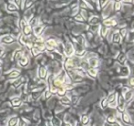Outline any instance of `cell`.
<instances>
[{
    "label": "cell",
    "instance_id": "cell-1",
    "mask_svg": "<svg viewBox=\"0 0 134 126\" xmlns=\"http://www.w3.org/2000/svg\"><path fill=\"white\" fill-rule=\"evenodd\" d=\"M79 63L80 61L75 59L74 58H67L64 61V69H66L67 72L73 71L77 67H79Z\"/></svg>",
    "mask_w": 134,
    "mask_h": 126
},
{
    "label": "cell",
    "instance_id": "cell-2",
    "mask_svg": "<svg viewBox=\"0 0 134 126\" xmlns=\"http://www.w3.org/2000/svg\"><path fill=\"white\" fill-rule=\"evenodd\" d=\"M58 41L54 38H49L45 41V46H46V50L49 51H53L56 47H57Z\"/></svg>",
    "mask_w": 134,
    "mask_h": 126
},
{
    "label": "cell",
    "instance_id": "cell-3",
    "mask_svg": "<svg viewBox=\"0 0 134 126\" xmlns=\"http://www.w3.org/2000/svg\"><path fill=\"white\" fill-rule=\"evenodd\" d=\"M64 55L68 58H72L74 55V48L71 42H66L64 45Z\"/></svg>",
    "mask_w": 134,
    "mask_h": 126
},
{
    "label": "cell",
    "instance_id": "cell-4",
    "mask_svg": "<svg viewBox=\"0 0 134 126\" xmlns=\"http://www.w3.org/2000/svg\"><path fill=\"white\" fill-rule=\"evenodd\" d=\"M73 48H74V54H75V56L78 59L79 58H83L86 54V50H85L84 47L80 46V45H78L76 43H75V46H73Z\"/></svg>",
    "mask_w": 134,
    "mask_h": 126
},
{
    "label": "cell",
    "instance_id": "cell-5",
    "mask_svg": "<svg viewBox=\"0 0 134 126\" xmlns=\"http://www.w3.org/2000/svg\"><path fill=\"white\" fill-rule=\"evenodd\" d=\"M117 102H118V110H119V112H124L125 111V107H126V102L123 99L122 95H119L118 98H117Z\"/></svg>",
    "mask_w": 134,
    "mask_h": 126
},
{
    "label": "cell",
    "instance_id": "cell-6",
    "mask_svg": "<svg viewBox=\"0 0 134 126\" xmlns=\"http://www.w3.org/2000/svg\"><path fill=\"white\" fill-rule=\"evenodd\" d=\"M87 62H88V64H89V67H90L91 69H96V68L100 65L99 59H97V57L88 58Z\"/></svg>",
    "mask_w": 134,
    "mask_h": 126
},
{
    "label": "cell",
    "instance_id": "cell-7",
    "mask_svg": "<svg viewBox=\"0 0 134 126\" xmlns=\"http://www.w3.org/2000/svg\"><path fill=\"white\" fill-rule=\"evenodd\" d=\"M48 75V69L45 66H40L38 69V77L40 80H45Z\"/></svg>",
    "mask_w": 134,
    "mask_h": 126
},
{
    "label": "cell",
    "instance_id": "cell-8",
    "mask_svg": "<svg viewBox=\"0 0 134 126\" xmlns=\"http://www.w3.org/2000/svg\"><path fill=\"white\" fill-rule=\"evenodd\" d=\"M45 29V26L42 25V24H39L38 26H36L35 27H33V33L36 38L41 37V34L43 33V31Z\"/></svg>",
    "mask_w": 134,
    "mask_h": 126
},
{
    "label": "cell",
    "instance_id": "cell-9",
    "mask_svg": "<svg viewBox=\"0 0 134 126\" xmlns=\"http://www.w3.org/2000/svg\"><path fill=\"white\" fill-rule=\"evenodd\" d=\"M134 97V90H128L127 92L123 95V99L126 103H130Z\"/></svg>",
    "mask_w": 134,
    "mask_h": 126
},
{
    "label": "cell",
    "instance_id": "cell-10",
    "mask_svg": "<svg viewBox=\"0 0 134 126\" xmlns=\"http://www.w3.org/2000/svg\"><path fill=\"white\" fill-rule=\"evenodd\" d=\"M104 26L106 27H116L118 25V21L116 18H107L103 21Z\"/></svg>",
    "mask_w": 134,
    "mask_h": 126
},
{
    "label": "cell",
    "instance_id": "cell-11",
    "mask_svg": "<svg viewBox=\"0 0 134 126\" xmlns=\"http://www.w3.org/2000/svg\"><path fill=\"white\" fill-rule=\"evenodd\" d=\"M14 41H15V39L10 35H7V36H4L0 38V42L3 44H6V45H10Z\"/></svg>",
    "mask_w": 134,
    "mask_h": 126
},
{
    "label": "cell",
    "instance_id": "cell-12",
    "mask_svg": "<svg viewBox=\"0 0 134 126\" xmlns=\"http://www.w3.org/2000/svg\"><path fill=\"white\" fill-rule=\"evenodd\" d=\"M68 76L71 77L72 80H73L74 82H81V81H83V77H81L79 74H77L74 70H73V71H71V72H68Z\"/></svg>",
    "mask_w": 134,
    "mask_h": 126
},
{
    "label": "cell",
    "instance_id": "cell-13",
    "mask_svg": "<svg viewBox=\"0 0 134 126\" xmlns=\"http://www.w3.org/2000/svg\"><path fill=\"white\" fill-rule=\"evenodd\" d=\"M100 22V18L97 16H91L88 19V23L91 26H97Z\"/></svg>",
    "mask_w": 134,
    "mask_h": 126
},
{
    "label": "cell",
    "instance_id": "cell-14",
    "mask_svg": "<svg viewBox=\"0 0 134 126\" xmlns=\"http://www.w3.org/2000/svg\"><path fill=\"white\" fill-rule=\"evenodd\" d=\"M85 40H86V39H85V38H84V36H82V35H78V36L76 37V38H75V43L84 48L85 45H86V41H85Z\"/></svg>",
    "mask_w": 134,
    "mask_h": 126
},
{
    "label": "cell",
    "instance_id": "cell-15",
    "mask_svg": "<svg viewBox=\"0 0 134 126\" xmlns=\"http://www.w3.org/2000/svg\"><path fill=\"white\" fill-rule=\"evenodd\" d=\"M33 46L35 48H37L39 50L40 52H43V51H45L46 50V46H45V42L43 41H38V42H35L34 45Z\"/></svg>",
    "mask_w": 134,
    "mask_h": 126
},
{
    "label": "cell",
    "instance_id": "cell-16",
    "mask_svg": "<svg viewBox=\"0 0 134 126\" xmlns=\"http://www.w3.org/2000/svg\"><path fill=\"white\" fill-rule=\"evenodd\" d=\"M121 120L122 122L125 123V124H130L131 123V118H130V114L127 112V111H124L121 114Z\"/></svg>",
    "mask_w": 134,
    "mask_h": 126
},
{
    "label": "cell",
    "instance_id": "cell-17",
    "mask_svg": "<svg viewBox=\"0 0 134 126\" xmlns=\"http://www.w3.org/2000/svg\"><path fill=\"white\" fill-rule=\"evenodd\" d=\"M18 63H19V66H21V67H27L29 65V58L27 56H22V57L19 59V60H18Z\"/></svg>",
    "mask_w": 134,
    "mask_h": 126
},
{
    "label": "cell",
    "instance_id": "cell-18",
    "mask_svg": "<svg viewBox=\"0 0 134 126\" xmlns=\"http://www.w3.org/2000/svg\"><path fill=\"white\" fill-rule=\"evenodd\" d=\"M130 73V68L128 66H123L120 68V76L121 77H127L129 76Z\"/></svg>",
    "mask_w": 134,
    "mask_h": 126
},
{
    "label": "cell",
    "instance_id": "cell-19",
    "mask_svg": "<svg viewBox=\"0 0 134 126\" xmlns=\"http://www.w3.org/2000/svg\"><path fill=\"white\" fill-rule=\"evenodd\" d=\"M22 30V34L25 36V37H27V38H29L30 36L31 35V32H32V28H31L30 26H29V24H28L27 26H25V27L21 29Z\"/></svg>",
    "mask_w": 134,
    "mask_h": 126
},
{
    "label": "cell",
    "instance_id": "cell-20",
    "mask_svg": "<svg viewBox=\"0 0 134 126\" xmlns=\"http://www.w3.org/2000/svg\"><path fill=\"white\" fill-rule=\"evenodd\" d=\"M60 102H61L62 106L63 105V106H68L71 104V99H70V97L66 95L64 97H62L61 99H60Z\"/></svg>",
    "mask_w": 134,
    "mask_h": 126
},
{
    "label": "cell",
    "instance_id": "cell-21",
    "mask_svg": "<svg viewBox=\"0 0 134 126\" xmlns=\"http://www.w3.org/2000/svg\"><path fill=\"white\" fill-rule=\"evenodd\" d=\"M86 74H87L89 77H91V78H93V79H95V78L97 76V74H98V69H91V68H90V69L86 71Z\"/></svg>",
    "mask_w": 134,
    "mask_h": 126
},
{
    "label": "cell",
    "instance_id": "cell-22",
    "mask_svg": "<svg viewBox=\"0 0 134 126\" xmlns=\"http://www.w3.org/2000/svg\"><path fill=\"white\" fill-rule=\"evenodd\" d=\"M28 24H29V26H30L31 28H32V27H35L36 26L39 25V19L37 18V17H31V19H29Z\"/></svg>",
    "mask_w": 134,
    "mask_h": 126
},
{
    "label": "cell",
    "instance_id": "cell-23",
    "mask_svg": "<svg viewBox=\"0 0 134 126\" xmlns=\"http://www.w3.org/2000/svg\"><path fill=\"white\" fill-rule=\"evenodd\" d=\"M21 103H22V100H21V98H19V97H14V98H12L11 104L14 106V107H18V106H19Z\"/></svg>",
    "mask_w": 134,
    "mask_h": 126
},
{
    "label": "cell",
    "instance_id": "cell-24",
    "mask_svg": "<svg viewBox=\"0 0 134 126\" xmlns=\"http://www.w3.org/2000/svg\"><path fill=\"white\" fill-rule=\"evenodd\" d=\"M56 94H57V96H59L60 98H62V97H64V96H66L67 92H66V90H65L64 87H63V86H62V87H60V88L57 89V92H56Z\"/></svg>",
    "mask_w": 134,
    "mask_h": 126
},
{
    "label": "cell",
    "instance_id": "cell-25",
    "mask_svg": "<svg viewBox=\"0 0 134 126\" xmlns=\"http://www.w3.org/2000/svg\"><path fill=\"white\" fill-rule=\"evenodd\" d=\"M120 39H121V37H120L119 32V31H116L115 33L113 34V36H112L111 41L113 42V43H119V42L120 41Z\"/></svg>",
    "mask_w": 134,
    "mask_h": 126
},
{
    "label": "cell",
    "instance_id": "cell-26",
    "mask_svg": "<svg viewBox=\"0 0 134 126\" xmlns=\"http://www.w3.org/2000/svg\"><path fill=\"white\" fill-rule=\"evenodd\" d=\"M19 9V8L17 7V5L14 3V2H10L9 4H8L7 6V10L9 12H14V11H17Z\"/></svg>",
    "mask_w": 134,
    "mask_h": 126
},
{
    "label": "cell",
    "instance_id": "cell-27",
    "mask_svg": "<svg viewBox=\"0 0 134 126\" xmlns=\"http://www.w3.org/2000/svg\"><path fill=\"white\" fill-rule=\"evenodd\" d=\"M108 28L107 27H106L105 26H103V27H100L99 28V34L100 36H101V38H106L107 36V33H108Z\"/></svg>",
    "mask_w": 134,
    "mask_h": 126
},
{
    "label": "cell",
    "instance_id": "cell-28",
    "mask_svg": "<svg viewBox=\"0 0 134 126\" xmlns=\"http://www.w3.org/2000/svg\"><path fill=\"white\" fill-rule=\"evenodd\" d=\"M89 122H90V118H89V116H88V115L83 114L82 116H81V121H80V122L84 126L87 125L88 123H89Z\"/></svg>",
    "mask_w": 134,
    "mask_h": 126
},
{
    "label": "cell",
    "instance_id": "cell-29",
    "mask_svg": "<svg viewBox=\"0 0 134 126\" xmlns=\"http://www.w3.org/2000/svg\"><path fill=\"white\" fill-rule=\"evenodd\" d=\"M55 50H56V52H57V53L61 54V55L64 54V46L62 45V43H61V42H58L57 47H56Z\"/></svg>",
    "mask_w": 134,
    "mask_h": 126
},
{
    "label": "cell",
    "instance_id": "cell-30",
    "mask_svg": "<svg viewBox=\"0 0 134 126\" xmlns=\"http://www.w3.org/2000/svg\"><path fill=\"white\" fill-rule=\"evenodd\" d=\"M116 122H117V120H116L115 114H109L107 116V124L112 125V124L115 123Z\"/></svg>",
    "mask_w": 134,
    "mask_h": 126
},
{
    "label": "cell",
    "instance_id": "cell-31",
    "mask_svg": "<svg viewBox=\"0 0 134 126\" xmlns=\"http://www.w3.org/2000/svg\"><path fill=\"white\" fill-rule=\"evenodd\" d=\"M19 75H20V72H19L18 69H13L11 72L9 73V75H8V77H9V79H18V78H19Z\"/></svg>",
    "mask_w": 134,
    "mask_h": 126
},
{
    "label": "cell",
    "instance_id": "cell-32",
    "mask_svg": "<svg viewBox=\"0 0 134 126\" xmlns=\"http://www.w3.org/2000/svg\"><path fill=\"white\" fill-rule=\"evenodd\" d=\"M22 82H23V78H18V79L14 80V82H13V87L15 89L19 88V87L21 86Z\"/></svg>",
    "mask_w": 134,
    "mask_h": 126
},
{
    "label": "cell",
    "instance_id": "cell-33",
    "mask_svg": "<svg viewBox=\"0 0 134 126\" xmlns=\"http://www.w3.org/2000/svg\"><path fill=\"white\" fill-rule=\"evenodd\" d=\"M19 122V118L17 116H14L12 118L9 119L8 121V126H16Z\"/></svg>",
    "mask_w": 134,
    "mask_h": 126
},
{
    "label": "cell",
    "instance_id": "cell-34",
    "mask_svg": "<svg viewBox=\"0 0 134 126\" xmlns=\"http://www.w3.org/2000/svg\"><path fill=\"white\" fill-rule=\"evenodd\" d=\"M23 56V51L21 50H16L15 53H14V56H13V59H16V60H19L20 58Z\"/></svg>",
    "mask_w": 134,
    "mask_h": 126
},
{
    "label": "cell",
    "instance_id": "cell-35",
    "mask_svg": "<svg viewBox=\"0 0 134 126\" xmlns=\"http://www.w3.org/2000/svg\"><path fill=\"white\" fill-rule=\"evenodd\" d=\"M113 8H114V10L115 11H119L121 8H122V3L121 1H115L113 2Z\"/></svg>",
    "mask_w": 134,
    "mask_h": 126
},
{
    "label": "cell",
    "instance_id": "cell-36",
    "mask_svg": "<svg viewBox=\"0 0 134 126\" xmlns=\"http://www.w3.org/2000/svg\"><path fill=\"white\" fill-rule=\"evenodd\" d=\"M100 106H101V108H102L103 110H106V109L108 107V101H107V97H106V98H103V99L101 100V101H100Z\"/></svg>",
    "mask_w": 134,
    "mask_h": 126
},
{
    "label": "cell",
    "instance_id": "cell-37",
    "mask_svg": "<svg viewBox=\"0 0 134 126\" xmlns=\"http://www.w3.org/2000/svg\"><path fill=\"white\" fill-rule=\"evenodd\" d=\"M117 97H118V95H117V93H116V92H112V93H110L109 96L107 97L108 103H110V102H112V101H116V100H117Z\"/></svg>",
    "mask_w": 134,
    "mask_h": 126
},
{
    "label": "cell",
    "instance_id": "cell-38",
    "mask_svg": "<svg viewBox=\"0 0 134 126\" xmlns=\"http://www.w3.org/2000/svg\"><path fill=\"white\" fill-rule=\"evenodd\" d=\"M127 59V56L125 55L124 53H120L119 54V56H118V61L120 62V63H124Z\"/></svg>",
    "mask_w": 134,
    "mask_h": 126
},
{
    "label": "cell",
    "instance_id": "cell-39",
    "mask_svg": "<svg viewBox=\"0 0 134 126\" xmlns=\"http://www.w3.org/2000/svg\"><path fill=\"white\" fill-rule=\"evenodd\" d=\"M70 99H71V103H73V105H76L79 101V97L76 95H73L72 97H70Z\"/></svg>",
    "mask_w": 134,
    "mask_h": 126
},
{
    "label": "cell",
    "instance_id": "cell-40",
    "mask_svg": "<svg viewBox=\"0 0 134 126\" xmlns=\"http://www.w3.org/2000/svg\"><path fill=\"white\" fill-rule=\"evenodd\" d=\"M119 32V34H120V37H121V38H126L127 34H128V29H127L126 27H122Z\"/></svg>",
    "mask_w": 134,
    "mask_h": 126
},
{
    "label": "cell",
    "instance_id": "cell-41",
    "mask_svg": "<svg viewBox=\"0 0 134 126\" xmlns=\"http://www.w3.org/2000/svg\"><path fill=\"white\" fill-rule=\"evenodd\" d=\"M52 56H53L54 59H56L57 61H62V59H63L62 56L61 54L57 53V52H55V53H52Z\"/></svg>",
    "mask_w": 134,
    "mask_h": 126
},
{
    "label": "cell",
    "instance_id": "cell-42",
    "mask_svg": "<svg viewBox=\"0 0 134 126\" xmlns=\"http://www.w3.org/2000/svg\"><path fill=\"white\" fill-rule=\"evenodd\" d=\"M109 3H110L109 1H98V4H99L100 8H106Z\"/></svg>",
    "mask_w": 134,
    "mask_h": 126
},
{
    "label": "cell",
    "instance_id": "cell-43",
    "mask_svg": "<svg viewBox=\"0 0 134 126\" xmlns=\"http://www.w3.org/2000/svg\"><path fill=\"white\" fill-rule=\"evenodd\" d=\"M74 19H75V21H77V22H79V23H84V17H82V16L78 13L75 17H74Z\"/></svg>",
    "mask_w": 134,
    "mask_h": 126
},
{
    "label": "cell",
    "instance_id": "cell-44",
    "mask_svg": "<svg viewBox=\"0 0 134 126\" xmlns=\"http://www.w3.org/2000/svg\"><path fill=\"white\" fill-rule=\"evenodd\" d=\"M31 54H32V56H34V57H36V56H38L39 54L41 53L40 51H39V50L37 49V48H35L34 46L32 47L31 49Z\"/></svg>",
    "mask_w": 134,
    "mask_h": 126
},
{
    "label": "cell",
    "instance_id": "cell-45",
    "mask_svg": "<svg viewBox=\"0 0 134 126\" xmlns=\"http://www.w3.org/2000/svg\"><path fill=\"white\" fill-rule=\"evenodd\" d=\"M52 125L53 126H61V124H62L61 120L58 118H52Z\"/></svg>",
    "mask_w": 134,
    "mask_h": 126
},
{
    "label": "cell",
    "instance_id": "cell-46",
    "mask_svg": "<svg viewBox=\"0 0 134 126\" xmlns=\"http://www.w3.org/2000/svg\"><path fill=\"white\" fill-rule=\"evenodd\" d=\"M79 4L80 5H78V7H80L81 9H84V10H86V9L88 8L87 4H86V1H80Z\"/></svg>",
    "mask_w": 134,
    "mask_h": 126
},
{
    "label": "cell",
    "instance_id": "cell-47",
    "mask_svg": "<svg viewBox=\"0 0 134 126\" xmlns=\"http://www.w3.org/2000/svg\"><path fill=\"white\" fill-rule=\"evenodd\" d=\"M49 91H50V92L52 94H56V92H57V88H56L55 86H53L52 84H50V85H49Z\"/></svg>",
    "mask_w": 134,
    "mask_h": 126
},
{
    "label": "cell",
    "instance_id": "cell-48",
    "mask_svg": "<svg viewBox=\"0 0 134 126\" xmlns=\"http://www.w3.org/2000/svg\"><path fill=\"white\" fill-rule=\"evenodd\" d=\"M24 4L25 5L23 6V8H25V9H29V8L32 6L33 2H32V1H24Z\"/></svg>",
    "mask_w": 134,
    "mask_h": 126
},
{
    "label": "cell",
    "instance_id": "cell-49",
    "mask_svg": "<svg viewBox=\"0 0 134 126\" xmlns=\"http://www.w3.org/2000/svg\"><path fill=\"white\" fill-rule=\"evenodd\" d=\"M28 25V21L26 20V19H21L20 21H19V27L22 29L25 26H27Z\"/></svg>",
    "mask_w": 134,
    "mask_h": 126
},
{
    "label": "cell",
    "instance_id": "cell-50",
    "mask_svg": "<svg viewBox=\"0 0 134 126\" xmlns=\"http://www.w3.org/2000/svg\"><path fill=\"white\" fill-rule=\"evenodd\" d=\"M83 17H84V19L85 20V19H87V12H86V10H84V9H81L80 10V13H79Z\"/></svg>",
    "mask_w": 134,
    "mask_h": 126
},
{
    "label": "cell",
    "instance_id": "cell-51",
    "mask_svg": "<svg viewBox=\"0 0 134 126\" xmlns=\"http://www.w3.org/2000/svg\"><path fill=\"white\" fill-rule=\"evenodd\" d=\"M52 93L50 92V91L49 90H47V91H45V92H44V97H45V99L48 100V99H50L51 97H52Z\"/></svg>",
    "mask_w": 134,
    "mask_h": 126
},
{
    "label": "cell",
    "instance_id": "cell-52",
    "mask_svg": "<svg viewBox=\"0 0 134 126\" xmlns=\"http://www.w3.org/2000/svg\"><path fill=\"white\" fill-rule=\"evenodd\" d=\"M5 52H6V50H5L4 47L0 46V58H2L3 56H4Z\"/></svg>",
    "mask_w": 134,
    "mask_h": 126
},
{
    "label": "cell",
    "instance_id": "cell-53",
    "mask_svg": "<svg viewBox=\"0 0 134 126\" xmlns=\"http://www.w3.org/2000/svg\"><path fill=\"white\" fill-rule=\"evenodd\" d=\"M129 85L130 87H134V77H131L129 80Z\"/></svg>",
    "mask_w": 134,
    "mask_h": 126
},
{
    "label": "cell",
    "instance_id": "cell-54",
    "mask_svg": "<svg viewBox=\"0 0 134 126\" xmlns=\"http://www.w3.org/2000/svg\"><path fill=\"white\" fill-rule=\"evenodd\" d=\"M19 126H28L27 122H24V121H20V122H19Z\"/></svg>",
    "mask_w": 134,
    "mask_h": 126
},
{
    "label": "cell",
    "instance_id": "cell-55",
    "mask_svg": "<svg viewBox=\"0 0 134 126\" xmlns=\"http://www.w3.org/2000/svg\"><path fill=\"white\" fill-rule=\"evenodd\" d=\"M61 126H72V125H70L69 123H67V122H62Z\"/></svg>",
    "mask_w": 134,
    "mask_h": 126
},
{
    "label": "cell",
    "instance_id": "cell-56",
    "mask_svg": "<svg viewBox=\"0 0 134 126\" xmlns=\"http://www.w3.org/2000/svg\"><path fill=\"white\" fill-rule=\"evenodd\" d=\"M112 126H121V124H120L119 122H116L115 123H113V124H112Z\"/></svg>",
    "mask_w": 134,
    "mask_h": 126
},
{
    "label": "cell",
    "instance_id": "cell-57",
    "mask_svg": "<svg viewBox=\"0 0 134 126\" xmlns=\"http://www.w3.org/2000/svg\"><path fill=\"white\" fill-rule=\"evenodd\" d=\"M74 126H84V125H83V124H82L80 122H77L76 123H75V125H74Z\"/></svg>",
    "mask_w": 134,
    "mask_h": 126
},
{
    "label": "cell",
    "instance_id": "cell-58",
    "mask_svg": "<svg viewBox=\"0 0 134 126\" xmlns=\"http://www.w3.org/2000/svg\"><path fill=\"white\" fill-rule=\"evenodd\" d=\"M38 126H47V124L45 123V122H41Z\"/></svg>",
    "mask_w": 134,
    "mask_h": 126
},
{
    "label": "cell",
    "instance_id": "cell-59",
    "mask_svg": "<svg viewBox=\"0 0 134 126\" xmlns=\"http://www.w3.org/2000/svg\"><path fill=\"white\" fill-rule=\"evenodd\" d=\"M91 126H92V125H91Z\"/></svg>",
    "mask_w": 134,
    "mask_h": 126
},
{
    "label": "cell",
    "instance_id": "cell-60",
    "mask_svg": "<svg viewBox=\"0 0 134 126\" xmlns=\"http://www.w3.org/2000/svg\"><path fill=\"white\" fill-rule=\"evenodd\" d=\"M133 126H134V125H133Z\"/></svg>",
    "mask_w": 134,
    "mask_h": 126
}]
</instances>
